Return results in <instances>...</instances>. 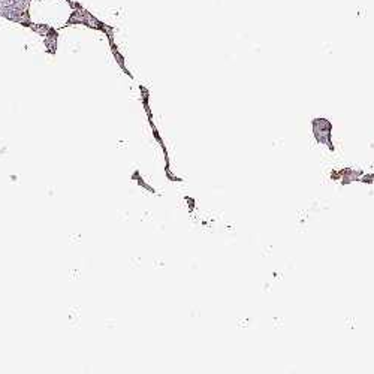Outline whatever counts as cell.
Wrapping results in <instances>:
<instances>
[{"mask_svg":"<svg viewBox=\"0 0 374 374\" xmlns=\"http://www.w3.org/2000/svg\"><path fill=\"white\" fill-rule=\"evenodd\" d=\"M30 0H0V15L16 20V14H27Z\"/></svg>","mask_w":374,"mask_h":374,"instance_id":"6da1fadb","label":"cell"}]
</instances>
